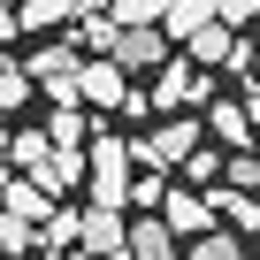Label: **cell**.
Wrapping results in <instances>:
<instances>
[{"mask_svg":"<svg viewBox=\"0 0 260 260\" xmlns=\"http://www.w3.org/2000/svg\"><path fill=\"white\" fill-rule=\"evenodd\" d=\"M207 23H222V16H214V0H169V16H161V39H169V46H191Z\"/></svg>","mask_w":260,"mask_h":260,"instance_id":"8","label":"cell"},{"mask_svg":"<svg viewBox=\"0 0 260 260\" xmlns=\"http://www.w3.org/2000/svg\"><path fill=\"white\" fill-rule=\"evenodd\" d=\"M0 130H8V100H0Z\"/></svg>","mask_w":260,"mask_h":260,"instance_id":"27","label":"cell"},{"mask_svg":"<svg viewBox=\"0 0 260 260\" xmlns=\"http://www.w3.org/2000/svg\"><path fill=\"white\" fill-rule=\"evenodd\" d=\"M8 153H16V169H39L54 146H46V130H16V138H8Z\"/></svg>","mask_w":260,"mask_h":260,"instance_id":"19","label":"cell"},{"mask_svg":"<svg viewBox=\"0 0 260 260\" xmlns=\"http://www.w3.org/2000/svg\"><path fill=\"white\" fill-rule=\"evenodd\" d=\"M214 16L237 31V23H260V0H214Z\"/></svg>","mask_w":260,"mask_h":260,"instance_id":"24","label":"cell"},{"mask_svg":"<svg viewBox=\"0 0 260 260\" xmlns=\"http://www.w3.org/2000/svg\"><path fill=\"white\" fill-rule=\"evenodd\" d=\"M77 100H84V107H122V100H130V77H122L115 61H84V69H77Z\"/></svg>","mask_w":260,"mask_h":260,"instance_id":"6","label":"cell"},{"mask_svg":"<svg viewBox=\"0 0 260 260\" xmlns=\"http://www.w3.org/2000/svg\"><path fill=\"white\" fill-rule=\"evenodd\" d=\"M107 8H115V23H122V31H161L169 0H107Z\"/></svg>","mask_w":260,"mask_h":260,"instance_id":"16","label":"cell"},{"mask_svg":"<svg viewBox=\"0 0 260 260\" xmlns=\"http://www.w3.org/2000/svg\"><path fill=\"white\" fill-rule=\"evenodd\" d=\"M77 8H84V0H23L16 23H23V31H54V23H69Z\"/></svg>","mask_w":260,"mask_h":260,"instance_id":"15","label":"cell"},{"mask_svg":"<svg viewBox=\"0 0 260 260\" xmlns=\"http://www.w3.org/2000/svg\"><path fill=\"white\" fill-rule=\"evenodd\" d=\"M122 260H184V252H176V237H169V222H161V214H138V222H130Z\"/></svg>","mask_w":260,"mask_h":260,"instance_id":"9","label":"cell"},{"mask_svg":"<svg viewBox=\"0 0 260 260\" xmlns=\"http://www.w3.org/2000/svg\"><path fill=\"white\" fill-rule=\"evenodd\" d=\"M207 207H214V222H230V237H252V230H260V199H252V191L214 184V191H207Z\"/></svg>","mask_w":260,"mask_h":260,"instance_id":"10","label":"cell"},{"mask_svg":"<svg viewBox=\"0 0 260 260\" xmlns=\"http://www.w3.org/2000/svg\"><path fill=\"white\" fill-rule=\"evenodd\" d=\"M207 138H222V146L252 153V122H245V100H214V107H207Z\"/></svg>","mask_w":260,"mask_h":260,"instance_id":"11","label":"cell"},{"mask_svg":"<svg viewBox=\"0 0 260 260\" xmlns=\"http://www.w3.org/2000/svg\"><path fill=\"white\" fill-rule=\"evenodd\" d=\"M153 107H169V115H207L214 107V77L207 69H191V61H161V77H153V92H146Z\"/></svg>","mask_w":260,"mask_h":260,"instance_id":"3","label":"cell"},{"mask_svg":"<svg viewBox=\"0 0 260 260\" xmlns=\"http://www.w3.org/2000/svg\"><path fill=\"white\" fill-rule=\"evenodd\" d=\"M191 260H245V245H237L230 230H214V237H199V245H191Z\"/></svg>","mask_w":260,"mask_h":260,"instance_id":"23","label":"cell"},{"mask_svg":"<svg viewBox=\"0 0 260 260\" xmlns=\"http://www.w3.org/2000/svg\"><path fill=\"white\" fill-rule=\"evenodd\" d=\"M161 199H169V176H138V184H130V207H138V214H161Z\"/></svg>","mask_w":260,"mask_h":260,"instance_id":"20","label":"cell"},{"mask_svg":"<svg viewBox=\"0 0 260 260\" xmlns=\"http://www.w3.org/2000/svg\"><path fill=\"white\" fill-rule=\"evenodd\" d=\"M252 153H260V146H252Z\"/></svg>","mask_w":260,"mask_h":260,"instance_id":"30","label":"cell"},{"mask_svg":"<svg viewBox=\"0 0 260 260\" xmlns=\"http://www.w3.org/2000/svg\"><path fill=\"white\" fill-rule=\"evenodd\" d=\"M199 146H207V122H199V115H169L161 130H146V138L130 146V161L153 169V176H169V169H184Z\"/></svg>","mask_w":260,"mask_h":260,"instance_id":"1","label":"cell"},{"mask_svg":"<svg viewBox=\"0 0 260 260\" xmlns=\"http://www.w3.org/2000/svg\"><path fill=\"white\" fill-rule=\"evenodd\" d=\"M39 245V230L23 222V214H8V207H0V252H31Z\"/></svg>","mask_w":260,"mask_h":260,"instance_id":"18","label":"cell"},{"mask_svg":"<svg viewBox=\"0 0 260 260\" xmlns=\"http://www.w3.org/2000/svg\"><path fill=\"white\" fill-rule=\"evenodd\" d=\"M122 245H130V214H115V207H84V222H77V252H92V260H122Z\"/></svg>","mask_w":260,"mask_h":260,"instance_id":"4","label":"cell"},{"mask_svg":"<svg viewBox=\"0 0 260 260\" xmlns=\"http://www.w3.org/2000/svg\"><path fill=\"white\" fill-rule=\"evenodd\" d=\"M77 69H84V61H77V46H39V54L23 61V77H31V84H46V92H54V84H69Z\"/></svg>","mask_w":260,"mask_h":260,"instance_id":"12","label":"cell"},{"mask_svg":"<svg viewBox=\"0 0 260 260\" xmlns=\"http://www.w3.org/2000/svg\"><path fill=\"white\" fill-rule=\"evenodd\" d=\"M77 176H84V153H46V161L31 169V184H39L46 199H61V191L77 184Z\"/></svg>","mask_w":260,"mask_h":260,"instance_id":"14","label":"cell"},{"mask_svg":"<svg viewBox=\"0 0 260 260\" xmlns=\"http://www.w3.org/2000/svg\"><path fill=\"white\" fill-rule=\"evenodd\" d=\"M77 222H84V207H54V222L39 230V245H46V252H61V245H77Z\"/></svg>","mask_w":260,"mask_h":260,"instance_id":"17","label":"cell"},{"mask_svg":"<svg viewBox=\"0 0 260 260\" xmlns=\"http://www.w3.org/2000/svg\"><path fill=\"white\" fill-rule=\"evenodd\" d=\"M245 122L260 130V84H245Z\"/></svg>","mask_w":260,"mask_h":260,"instance_id":"25","label":"cell"},{"mask_svg":"<svg viewBox=\"0 0 260 260\" xmlns=\"http://www.w3.org/2000/svg\"><path fill=\"white\" fill-rule=\"evenodd\" d=\"M0 207H8V214H23L31 230H46V222H54V199H46L31 176H23V184H0Z\"/></svg>","mask_w":260,"mask_h":260,"instance_id":"13","label":"cell"},{"mask_svg":"<svg viewBox=\"0 0 260 260\" xmlns=\"http://www.w3.org/2000/svg\"><path fill=\"white\" fill-rule=\"evenodd\" d=\"M161 61H169V39H161V31H122V39H115V69H122V77L161 69Z\"/></svg>","mask_w":260,"mask_h":260,"instance_id":"7","label":"cell"},{"mask_svg":"<svg viewBox=\"0 0 260 260\" xmlns=\"http://www.w3.org/2000/svg\"><path fill=\"white\" fill-rule=\"evenodd\" d=\"M84 176H92V207H130V138H92L84 146Z\"/></svg>","mask_w":260,"mask_h":260,"instance_id":"2","label":"cell"},{"mask_svg":"<svg viewBox=\"0 0 260 260\" xmlns=\"http://www.w3.org/2000/svg\"><path fill=\"white\" fill-rule=\"evenodd\" d=\"M184 176H191L199 191H214V176H222V153H214V146H199V153L184 161Z\"/></svg>","mask_w":260,"mask_h":260,"instance_id":"22","label":"cell"},{"mask_svg":"<svg viewBox=\"0 0 260 260\" xmlns=\"http://www.w3.org/2000/svg\"><path fill=\"white\" fill-rule=\"evenodd\" d=\"M161 222H169V237H214V207H207V191H191V184H176L169 199H161Z\"/></svg>","mask_w":260,"mask_h":260,"instance_id":"5","label":"cell"},{"mask_svg":"<svg viewBox=\"0 0 260 260\" xmlns=\"http://www.w3.org/2000/svg\"><path fill=\"white\" fill-rule=\"evenodd\" d=\"M16 31H23V23H16V8H0V46H8Z\"/></svg>","mask_w":260,"mask_h":260,"instance_id":"26","label":"cell"},{"mask_svg":"<svg viewBox=\"0 0 260 260\" xmlns=\"http://www.w3.org/2000/svg\"><path fill=\"white\" fill-rule=\"evenodd\" d=\"M0 153H8V130H0Z\"/></svg>","mask_w":260,"mask_h":260,"instance_id":"28","label":"cell"},{"mask_svg":"<svg viewBox=\"0 0 260 260\" xmlns=\"http://www.w3.org/2000/svg\"><path fill=\"white\" fill-rule=\"evenodd\" d=\"M0 8H23V0H0Z\"/></svg>","mask_w":260,"mask_h":260,"instance_id":"29","label":"cell"},{"mask_svg":"<svg viewBox=\"0 0 260 260\" xmlns=\"http://www.w3.org/2000/svg\"><path fill=\"white\" fill-rule=\"evenodd\" d=\"M222 176H230V191H252V199H260V153H230Z\"/></svg>","mask_w":260,"mask_h":260,"instance_id":"21","label":"cell"}]
</instances>
